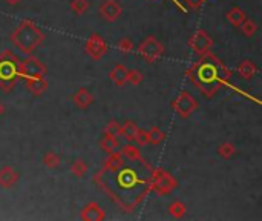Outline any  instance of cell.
Instances as JSON below:
<instances>
[{
  "mask_svg": "<svg viewBox=\"0 0 262 221\" xmlns=\"http://www.w3.org/2000/svg\"><path fill=\"white\" fill-rule=\"evenodd\" d=\"M188 46H190V49L200 57L213 48V39L208 36L204 29H196L190 36V39H188Z\"/></svg>",
  "mask_w": 262,
  "mask_h": 221,
  "instance_id": "9",
  "label": "cell"
},
{
  "mask_svg": "<svg viewBox=\"0 0 262 221\" xmlns=\"http://www.w3.org/2000/svg\"><path fill=\"white\" fill-rule=\"evenodd\" d=\"M126 77H128V68H126L124 65H115L109 72V79L117 86L126 85Z\"/></svg>",
  "mask_w": 262,
  "mask_h": 221,
  "instance_id": "18",
  "label": "cell"
},
{
  "mask_svg": "<svg viewBox=\"0 0 262 221\" xmlns=\"http://www.w3.org/2000/svg\"><path fill=\"white\" fill-rule=\"evenodd\" d=\"M45 34L33 20L25 19L22 20L11 33L13 45L26 56H31L33 52L43 43Z\"/></svg>",
  "mask_w": 262,
  "mask_h": 221,
  "instance_id": "3",
  "label": "cell"
},
{
  "mask_svg": "<svg viewBox=\"0 0 262 221\" xmlns=\"http://www.w3.org/2000/svg\"><path fill=\"white\" fill-rule=\"evenodd\" d=\"M86 52H88V56L94 60H100L103 59L104 56H106V52H108V45H106V41H104V39L98 34V33H94L88 37L86 40Z\"/></svg>",
  "mask_w": 262,
  "mask_h": 221,
  "instance_id": "10",
  "label": "cell"
},
{
  "mask_svg": "<svg viewBox=\"0 0 262 221\" xmlns=\"http://www.w3.org/2000/svg\"><path fill=\"white\" fill-rule=\"evenodd\" d=\"M218 155L221 157L223 160H230V159H233V157L236 155V146L233 143H223V144H219L218 146V149H216Z\"/></svg>",
  "mask_w": 262,
  "mask_h": 221,
  "instance_id": "23",
  "label": "cell"
},
{
  "mask_svg": "<svg viewBox=\"0 0 262 221\" xmlns=\"http://www.w3.org/2000/svg\"><path fill=\"white\" fill-rule=\"evenodd\" d=\"M100 147L106 154H111V152H115V151L120 149V141L117 140V137L104 135L101 139V141H100Z\"/></svg>",
  "mask_w": 262,
  "mask_h": 221,
  "instance_id": "22",
  "label": "cell"
},
{
  "mask_svg": "<svg viewBox=\"0 0 262 221\" xmlns=\"http://www.w3.org/2000/svg\"><path fill=\"white\" fill-rule=\"evenodd\" d=\"M137 132H138V126L135 124V121L128 120V121H124V124H121V132H120V135L123 137V139L128 140V141H133Z\"/></svg>",
  "mask_w": 262,
  "mask_h": 221,
  "instance_id": "21",
  "label": "cell"
},
{
  "mask_svg": "<svg viewBox=\"0 0 262 221\" xmlns=\"http://www.w3.org/2000/svg\"><path fill=\"white\" fill-rule=\"evenodd\" d=\"M69 8H71V11L74 14L81 16V14H85L88 11L89 2H88V0H71Z\"/></svg>",
  "mask_w": 262,
  "mask_h": 221,
  "instance_id": "27",
  "label": "cell"
},
{
  "mask_svg": "<svg viewBox=\"0 0 262 221\" xmlns=\"http://www.w3.org/2000/svg\"><path fill=\"white\" fill-rule=\"evenodd\" d=\"M135 143H137V146H146V144H149V134L148 131H144V129H138L137 135H135Z\"/></svg>",
  "mask_w": 262,
  "mask_h": 221,
  "instance_id": "33",
  "label": "cell"
},
{
  "mask_svg": "<svg viewBox=\"0 0 262 221\" xmlns=\"http://www.w3.org/2000/svg\"><path fill=\"white\" fill-rule=\"evenodd\" d=\"M5 2H6L8 5L14 6V5H17V3H20V2H22V0H5Z\"/></svg>",
  "mask_w": 262,
  "mask_h": 221,
  "instance_id": "35",
  "label": "cell"
},
{
  "mask_svg": "<svg viewBox=\"0 0 262 221\" xmlns=\"http://www.w3.org/2000/svg\"><path fill=\"white\" fill-rule=\"evenodd\" d=\"M148 134H149V143H152V144H160L166 139V134L158 128V126H153L150 131H148Z\"/></svg>",
  "mask_w": 262,
  "mask_h": 221,
  "instance_id": "29",
  "label": "cell"
},
{
  "mask_svg": "<svg viewBox=\"0 0 262 221\" xmlns=\"http://www.w3.org/2000/svg\"><path fill=\"white\" fill-rule=\"evenodd\" d=\"M124 164H126V159L121 154V151H115V152H111L108 155V159L104 160V169L113 172V171H118Z\"/></svg>",
  "mask_w": 262,
  "mask_h": 221,
  "instance_id": "15",
  "label": "cell"
},
{
  "mask_svg": "<svg viewBox=\"0 0 262 221\" xmlns=\"http://www.w3.org/2000/svg\"><path fill=\"white\" fill-rule=\"evenodd\" d=\"M120 132H121V124L118 121H109L106 124V128H104V135H111V137H120Z\"/></svg>",
  "mask_w": 262,
  "mask_h": 221,
  "instance_id": "31",
  "label": "cell"
},
{
  "mask_svg": "<svg viewBox=\"0 0 262 221\" xmlns=\"http://www.w3.org/2000/svg\"><path fill=\"white\" fill-rule=\"evenodd\" d=\"M173 3H178V2H176V0H173Z\"/></svg>",
  "mask_w": 262,
  "mask_h": 221,
  "instance_id": "37",
  "label": "cell"
},
{
  "mask_svg": "<svg viewBox=\"0 0 262 221\" xmlns=\"http://www.w3.org/2000/svg\"><path fill=\"white\" fill-rule=\"evenodd\" d=\"M164 45L155 36L146 37L138 46L140 56L148 63H155L156 60H160L164 56Z\"/></svg>",
  "mask_w": 262,
  "mask_h": 221,
  "instance_id": "6",
  "label": "cell"
},
{
  "mask_svg": "<svg viewBox=\"0 0 262 221\" xmlns=\"http://www.w3.org/2000/svg\"><path fill=\"white\" fill-rule=\"evenodd\" d=\"M184 2V5L187 6V8H190V9H201L203 6H204V3H206V0H183Z\"/></svg>",
  "mask_w": 262,
  "mask_h": 221,
  "instance_id": "34",
  "label": "cell"
},
{
  "mask_svg": "<svg viewBox=\"0 0 262 221\" xmlns=\"http://www.w3.org/2000/svg\"><path fill=\"white\" fill-rule=\"evenodd\" d=\"M186 212H187L186 204H184L183 201H178V200L169 206V214H170L173 218H176V220L183 218V217L186 215Z\"/></svg>",
  "mask_w": 262,
  "mask_h": 221,
  "instance_id": "26",
  "label": "cell"
},
{
  "mask_svg": "<svg viewBox=\"0 0 262 221\" xmlns=\"http://www.w3.org/2000/svg\"><path fill=\"white\" fill-rule=\"evenodd\" d=\"M238 74L244 80H251L258 74V66L251 60H244L238 65Z\"/></svg>",
  "mask_w": 262,
  "mask_h": 221,
  "instance_id": "17",
  "label": "cell"
},
{
  "mask_svg": "<svg viewBox=\"0 0 262 221\" xmlns=\"http://www.w3.org/2000/svg\"><path fill=\"white\" fill-rule=\"evenodd\" d=\"M143 81V74L138 69H128V77H126V83L137 86Z\"/></svg>",
  "mask_w": 262,
  "mask_h": 221,
  "instance_id": "30",
  "label": "cell"
},
{
  "mask_svg": "<svg viewBox=\"0 0 262 221\" xmlns=\"http://www.w3.org/2000/svg\"><path fill=\"white\" fill-rule=\"evenodd\" d=\"M19 172L14 169V167L11 166H5L0 169V187H3V189H11L17 184L19 181Z\"/></svg>",
  "mask_w": 262,
  "mask_h": 221,
  "instance_id": "13",
  "label": "cell"
},
{
  "mask_svg": "<svg viewBox=\"0 0 262 221\" xmlns=\"http://www.w3.org/2000/svg\"><path fill=\"white\" fill-rule=\"evenodd\" d=\"M43 164L48 167V169H57L60 166V157L58 154H56L54 151H48L43 155Z\"/></svg>",
  "mask_w": 262,
  "mask_h": 221,
  "instance_id": "25",
  "label": "cell"
},
{
  "mask_svg": "<svg viewBox=\"0 0 262 221\" xmlns=\"http://www.w3.org/2000/svg\"><path fill=\"white\" fill-rule=\"evenodd\" d=\"M3 114H5V106H3V103L0 101V117H2Z\"/></svg>",
  "mask_w": 262,
  "mask_h": 221,
  "instance_id": "36",
  "label": "cell"
},
{
  "mask_svg": "<svg viewBox=\"0 0 262 221\" xmlns=\"http://www.w3.org/2000/svg\"><path fill=\"white\" fill-rule=\"evenodd\" d=\"M178 187V181L164 169L152 167L150 169V191L158 195H169Z\"/></svg>",
  "mask_w": 262,
  "mask_h": 221,
  "instance_id": "5",
  "label": "cell"
},
{
  "mask_svg": "<svg viewBox=\"0 0 262 221\" xmlns=\"http://www.w3.org/2000/svg\"><path fill=\"white\" fill-rule=\"evenodd\" d=\"M19 80V59L11 51L0 54V89L11 92Z\"/></svg>",
  "mask_w": 262,
  "mask_h": 221,
  "instance_id": "4",
  "label": "cell"
},
{
  "mask_svg": "<svg viewBox=\"0 0 262 221\" xmlns=\"http://www.w3.org/2000/svg\"><path fill=\"white\" fill-rule=\"evenodd\" d=\"M118 49H120L121 54H131V52L133 51V41H132V39L123 37L118 41Z\"/></svg>",
  "mask_w": 262,
  "mask_h": 221,
  "instance_id": "32",
  "label": "cell"
},
{
  "mask_svg": "<svg viewBox=\"0 0 262 221\" xmlns=\"http://www.w3.org/2000/svg\"><path fill=\"white\" fill-rule=\"evenodd\" d=\"M186 76L207 99L216 96L218 91L224 85H228L232 72L219 60L213 52H206L200 56V60L186 71Z\"/></svg>",
  "mask_w": 262,
  "mask_h": 221,
  "instance_id": "2",
  "label": "cell"
},
{
  "mask_svg": "<svg viewBox=\"0 0 262 221\" xmlns=\"http://www.w3.org/2000/svg\"><path fill=\"white\" fill-rule=\"evenodd\" d=\"M72 100H74V104H75L77 108H80V109H88L91 104L94 103V96H92V92H89L86 88H80V89L74 94Z\"/></svg>",
  "mask_w": 262,
  "mask_h": 221,
  "instance_id": "14",
  "label": "cell"
},
{
  "mask_svg": "<svg viewBox=\"0 0 262 221\" xmlns=\"http://www.w3.org/2000/svg\"><path fill=\"white\" fill-rule=\"evenodd\" d=\"M109 172L113 175L112 178L100 171L97 177L104 178V181H100L97 178L95 181L103 186L101 189L108 192L112 201L117 203L124 212H133V209L143 201V198L150 191V178L144 181L137 171H133L132 167H128L126 164L118 171Z\"/></svg>",
  "mask_w": 262,
  "mask_h": 221,
  "instance_id": "1",
  "label": "cell"
},
{
  "mask_svg": "<svg viewBox=\"0 0 262 221\" xmlns=\"http://www.w3.org/2000/svg\"><path fill=\"white\" fill-rule=\"evenodd\" d=\"M198 108V101L190 92L181 91L176 96V99L172 101V109L180 115L181 119H188L190 115L196 111Z\"/></svg>",
  "mask_w": 262,
  "mask_h": 221,
  "instance_id": "8",
  "label": "cell"
},
{
  "mask_svg": "<svg viewBox=\"0 0 262 221\" xmlns=\"http://www.w3.org/2000/svg\"><path fill=\"white\" fill-rule=\"evenodd\" d=\"M80 217L85 221H103L104 218H106V214H104V210L101 209L100 204L92 201V203H88L85 207L81 209Z\"/></svg>",
  "mask_w": 262,
  "mask_h": 221,
  "instance_id": "12",
  "label": "cell"
},
{
  "mask_svg": "<svg viewBox=\"0 0 262 221\" xmlns=\"http://www.w3.org/2000/svg\"><path fill=\"white\" fill-rule=\"evenodd\" d=\"M239 28H241V31H243V34L247 36V37H253L256 34V31H258L256 22H253V20H248V19H245L243 22V25H241Z\"/></svg>",
  "mask_w": 262,
  "mask_h": 221,
  "instance_id": "28",
  "label": "cell"
},
{
  "mask_svg": "<svg viewBox=\"0 0 262 221\" xmlns=\"http://www.w3.org/2000/svg\"><path fill=\"white\" fill-rule=\"evenodd\" d=\"M46 66L37 57L28 56L25 60H19V79H34V77H45Z\"/></svg>",
  "mask_w": 262,
  "mask_h": 221,
  "instance_id": "7",
  "label": "cell"
},
{
  "mask_svg": "<svg viewBox=\"0 0 262 221\" xmlns=\"http://www.w3.org/2000/svg\"><path fill=\"white\" fill-rule=\"evenodd\" d=\"M225 17H227L228 22L232 23L233 26H236V28L243 25V22L247 19V17H245V13H244L239 6L230 8L228 11H227V14H225Z\"/></svg>",
  "mask_w": 262,
  "mask_h": 221,
  "instance_id": "20",
  "label": "cell"
},
{
  "mask_svg": "<svg viewBox=\"0 0 262 221\" xmlns=\"http://www.w3.org/2000/svg\"><path fill=\"white\" fill-rule=\"evenodd\" d=\"M71 172L74 177H85L88 174V163L83 160V159H77L74 160V163L71 164Z\"/></svg>",
  "mask_w": 262,
  "mask_h": 221,
  "instance_id": "24",
  "label": "cell"
},
{
  "mask_svg": "<svg viewBox=\"0 0 262 221\" xmlns=\"http://www.w3.org/2000/svg\"><path fill=\"white\" fill-rule=\"evenodd\" d=\"M26 88L31 94L34 96H41L48 89V81L45 77H34V79H26Z\"/></svg>",
  "mask_w": 262,
  "mask_h": 221,
  "instance_id": "16",
  "label": "cell"
},
{
  "mask_svg": "<svg viewBox=\"0 0 262 221\" xmlns=\"http://www.w3.org/2000/svg\"><path fill=\"white\" fill-rule=\"evenodd\" d=\"M120 151L124 155V159H128L129 161H140V160H143L140 146H135L131 141H128V144H124Z\"/></svg>",
  "mask_w": 262,
  "mask_h": 221,
  "instance_id": "19",
  "label": "cell"
},
{
  "mask_svg": "<svg viewBox=\"0 0 262 221\" xmlns=\"http://www.w3.org/2000/svg\"><path fill=\"white\" fill-rule=\"evenodd\" d=\"M100 16L106 20V22H115V20H118L121 13H123V8L120 5L118 0H103L100 8Z\"/></svg>",
  "mask_w": 262,
  "mask_h": 221,
  "instance_id": "11",
  "label": "cell"
}]
</instances>
